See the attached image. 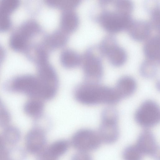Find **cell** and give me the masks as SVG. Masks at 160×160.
Listing matches in <instances>:
<instances>
[{"label": "cell", "mask_w": 160, "mask_h": 160, "mask_svg": "<svg viewBox=\"0 0 160 160\" xmlns=\"http://www.w3.org/2000/svg\"><path fill=\"white\" fill-rule=\"evenodd\" d=\"M74 96L78 101L87 105H112L121 100L114 88L88 82L79 86Z\"/></svg>", "instance_id": "6da1fadb"}, {"label": "cell", "mask_w": 160, "mask_h": 160, "mask_svg": "<svg viewBox=\"0 0 160 160\" xmlns=\"http://www.w3.org/2000/svg\"><path fill=\"white\" fill-rule=\"evenodd\" d=\"M41 27L35 20L29 19L23 22L11 34L9 45L13 50L25 53L31 39L39 33Z\"/></svg>", "instance_id": "7a4b0ae2"}, {"label": "cell", "mask_w": 160, "mask_h": 160, "mask_svg": "<svg viewBox=\"0 0 160 160\" xmlns=\"http://www.w3.org/2000/svg\"><path fill=\"white\" fill-rule=\"evenodd\" d=\"M103 56L98 45L88 49L82 56L83 70L88 82L99 83L102 80L104 72Z\"/></svg>", "instance_id": "3957f363"}, {"label": "cell", "mask_w": 160, "mask_h": 160, "mask_svg": "<svg viewBox=\"0 0 160 160\" xmlns=\"http://www.w3.org/2000/svg\"><path fill=\"white\" fill-rule=\"evenodd\" d=\"M103 9L96 18L97 21L106 31L111 33L127 30L133 20L131 16L122 13L117 10Z\"/></svg>", "instance_id": "277c9868"}, {"label": "cell", "mask_w": 160, "mask_h": 160, "mask_svg": "<svg viewBox=\"0 0 160 160\" xmlns=\"http://www.w3.org/2000/svg\"><path fill=\"white\" fill-rule=\"evenodd\" d=\"M37 65L40 98L45 100L51 99L55 96L57 89L58 78L56 72L48 61Z\"/></svg>", "instance_id": "5b68a950"}, {"label": "cell", "mask_w": 160, "mask_h": 160, "mask_svg": "<svg viewBox=\"0 0 160 160\" xmlns=\"http://www.w3.org/2000/svg\"><path fill=\"white\" fill-rule=\"evenodd\" d=\"M118 118V113L113 108L108 107L102 111L98 132L102 142L111 144L118 140L119 135Z\"/></svg>", "instance_id": "8992f818"}, {"label": "cell", "mask_w": 160, "mask_h": 160, "mask_svg": "<svg viewBox=\"0 0 160 160\" xmlns=\"http://www.w3.org/2000/svg\"><path fill=\"white\" fill-rule=\"evenodd\" d=\"M134 118L136 122L143 128H148L154 126L160 121L159 105L153 100L145 101L136 111Z\"/></svg>", "instance_id": "52a82bcc"}, {"label": "cell", "mask_w": 160, "mask_h": 160, "mask_svg": "<svg viewBox=\"0 0 160 160\" xmlns=\"http://www.w3.org/2000/svg\"><path fill=\"white\" fill-rule=\"evenodd\" d=\"M101 140L98 132L89 129H82L77 131L73 135L71 143L78 151L88 152L98 149Z\"/></svg>", "instance_id": "ba28073f"}, {"label": "cell", "mask_w": 160, "mask_h": 160, "mask_svg": "<svg viewBox=\"0 0 160 160\" xmlns=\"http://www.w3.org/2000/svg\"><path fill=\"white\" fill-rule=\"evenodd\" d=\"M12 87L16 91L40 99V84L37 77L30 75L18 77L13 81Z\"/></svg>", "instance_id": "9c48e42d"}, {"label": "cell", "mask_w": 160, "mask_h": 160, "mask_svg": "<svg viewBox=\"0 0 160 160\" xmlns=\"http://www.w3.org/2000/svg\"><path fill=\"white\" fill-rule=\"evenodd\" d=\"M143 155L149 156L155 160H159L160 149L153 133L148 130L142 131L135 145Z\"/></svg>", "instance_id": "30bf717a"}, {"label": "cell", "mask_w": 160, "mask_h": 160, "mask_svg": "<svg viewBox=\"0 0 160 160\" xmlns=\"http://www.w3.org/2000/svg\"><path fill=\"white\" fill-rule=\"evenodd\" d=\"M46 138L42 129L35 128L27 134L25 139L27 150L32 154H38L45 148Z\"/></svg>", "instance_id": "8fae6325"}, {"label": "cell", "mask_w": 160, "mask_h": 160, "mask_svg": "<svg viewBox=\"0 0 160 160\" xmlns=\"http://www.w3.org/2000/svg\"><path fill=\"white\" fill-rule=\"evenodd\" d=\"M18 0L0 1V32H4L11 28L12 22L11 15L18 7Z\"/></svg>", "instance_id": "7c38bea8"}, {"label": "cell", "mask_w": 160, "mask_h": 160, "mask_svg": "<svg viewBox=\"0 0 160 160\" xmlns=\"http://www.w3.org/2000/svg\"><path fill=\"white\" fill-rule=\"evenodd\" d=\"M152 28L149 22L143 20H133L127 31L133 39L141 42L149 37Z\"/></svg>", "instance_id": "4fadbf2b"}, {"label": "cell", "mask_w": 160, "mask_h": 160, "mask_svg": "<svg viewBox=\"0 0 160 160\" xmlns=\"http://www.w3.org/2000/svg\"><path fill=\"white\" fill-rule=\"evenodd\" d=\"M68 33L60 28L54 30L46 35L42 42L49 51L65 45L68 39Z\"/></svg>", "instance_id": "5bb4252c"}, {"label": "cell", "mask_w": 160, "mask_h": 160, "mask_svg": "<svg viewBox=\"0 0 160 160\" xmlns=\"http://www.w3.org/2000/svg\"><path fill=\"white\" fill-rule=\"evenodd\" d=\"M137 87L135 80L132 77L125 76L120 78L117 82L114 88L121 99L133 94Z\"/></svg>", "instance_id": "9a60e30c"}, {"label": "cell", "mask_w": 160, "mask_h": 160, "mask_svg": "<svg viewBox=\"0 0 160 160\" xmlns=\"http://www.w3.org/2000/svg\"><path fill=\"white\" fill-rule=\"evenodd\" d=\"M60 20V28L68 34L75 30L79 24L78 16L73 9L63 10Z\"/></svg>", "instance_id": "2e32d148"}, {"label": "cell", "mask_w": 160, "mask_h": 160, "mask_svg": "<svg viewBox=\"0 0 160 160\" xmlns=\"http://www.w3.org/2000/svg\"><path fill=\"white\" fill-rule=\"evenodd\" d=\"M104 56L107 57L110 63L112 66L119 67L123 65L126 62L127 54L124 49L118 44L113 45L104 53Z\"/></svg>", "instance_id": "e0dca14e"}, {"label": "cell", "mask_w": 160, "mask_h": 160, "mask_svg": "<svg viewBox=\"0 0 160 160\" xmlns=\"http://www.w3.org/2000/svg\"><path fill=\"white\" fill-rule=\"evenodd\" d=\"M82 59V55L79 53L69 48L63 49L60 54V62L67 68H72L78 66L81 63Z\"/></svg>", "instance_id": "ac0fdd59"}, {"label": "cell", "mask_w": 160, "mask_h": 160, "mask_svg": "<svg viewBox=\"0 0 160 160\" xmlns=\"http://www.w3.org/2000/svg\"><path fill=\"white\" fill-rule=\"evenodd\" d=\"M143 51L147 59L160 62L159 36H154L148 39L144 46Z\"/></svg>", "instance_id": "d6986e66"}, {"label": "cell", "mask_w": 160, "mask_h": 160, "mask_svg": "<svg viewBox=\"0 0 160 160\" xmlns=\"http://www.w3.org/2000/svg\"><path fill=\"white\" fill-rule=\"evenodd\" d=\"M160 62L147 59L141 64L139 71L141 75L148 78H153L157 75Z\"/></svg>", "instance_id": "ffe728a7"}, {"label": "cell", "mask_w": 160, "mask_h": 160, "mask_svg": "<svg viewBox=\"0 0 160 160\" xmlns=\"http://www.w3.org/2000/svg\"><path fill=\"white\" fill-rule=\"evenodd\" d=\"M44 109V104L40 99H35L28 101L25 104L24 110L30 116L38 117L42 114Z\"/></svg>", "instance_id": "44dd1931"}, {"label": "cell", "mask_w": 160, "mask_h": 160, "mask_svg": "<svg viewBox=\"0 0 160 160\" xmlns=\"http://www.w3.org/2000/svg\"><path fill=\"white\" fill-rule=\"evenodd\" d=\"M80 0H46L49 6L63 10L73 9L79 4Z\"/></svg>", "instance_id": "7402d4cb"}, {"label": "cell", "mask_w": 160, "mask_h": 160, "mask_svg": "<svg viewBox=\"0 0 160 160\" xmlns=\"http://www.w3.org/2000/svg\"><path fill=\"white\" fill-rule=\"evenodd\" d=\"M69 146V143L67 141L61 140L54 142L47 148L54 155L58 158L67 152Z\"/></svg>", "instance_id": "603a6c76"}, {"label": "cell", "mask_w": 160, "mask_h": 160, "mask_svg": "<svg viewBox=\"0 0 160 160\" xmlns=\"http://www.w3.org/2000/svg\"><path fill=\"white\" fill-rule=\"evenodd\" d=\"M20 136V132L17 128L10 127L5 128L2 136L5 143L13 145L19 141Z\"/></svg>", "instance_id": "cb8c5ba5"}, {"label": "cell", "mask_w": 160, "mask_h": 160, "mask_svg": "<svg viewBox=\"0 0 160 160\" xmlns=\"http://www.w3.org/2000/svg\"><path fill=\"white\" fill-rule=\"evenodd\" d=\"M143 155L136 145L127 147L122 153L123 160H142Z\"/></svg>", "instance_id": "d4e9b609"}, {"label": "cell", "mask_w": 160, "mask_h": 160, "mask_svg": "<svg viewBox=\"0 0 160 160\" xmlns=\"http://www.w3.org/2000/svg\"><path fill=\"white\" fill-rule=\"evenodd\" d=\"M113 5L114 8L118 12L131 16L134 8L133 3L130 0L113 1Z\"/></svg>", "instance_id": "484cf974"}, {"label": "cell", "mask_w": 160, "mask_h": 160, "mask_svg": "<svg viewBox=\"0 0 160 160\" xmlns=\"http://www.w3.org/2000/svg\"><path fill=\"white\" fill-rule=\"evenodd\" d=\"M151 16L149 22L152 28L157 31L160 30V7L159 5L153 6L149 10Z\"/></svg>", "instance_id": "4316f807"}, {"label": "cell", "mask_w": 160, "mask_h": 160, "mask_svg": "<svg viewBox=\"0 0 160 160\" xmlns=\"http://www.w3.org/2000/svg\"><path fill=\"white\" fill-rule=\"evenodd\" d=\"M26 154L24 151L20 148L15 147L7 151L8 160H24Z\"/></svg>", "instance_id": "83f0119b"}, {"label": "cell", "mask_w": 160, "mask_h": 160, "mask_svg": "<svg viewBox=\"0 0 160 160\" xmlns=\"http://www.w3.org/2000/svg\"><path fill=\"white\" fill-rule=\"evenodd\" d=\"M37 155V160H58V158L51 152L47 148Z\"/></svg>", "instance_id": "f1b7e54d"}, {"label": "cell", "mask_w": 160, "mask_h": 160, "mask_svg": "<svg viewBox=\"0 0 160 160\" xmlns=\"http://www.w3.org/2000/svg\"><path fill=\"white\" fill-rule=\"evenodd\" d=\"M71 160H92V159L88 152L78 151L73 155Z\"/></svg>", "instance_id": "f546056e"}, {"label": "cell", "mask_w": 160, "mask_h": 160, "mask_svg": "<svg viewBox=\"0 0 160 160\" xmlns=\"http://www.w3.org/2000/svg\"><path fill=\"white\" fill-rule=\"evenodd\" d=\"M2 137L0 135V160H3L6 157L7 150Z\"/></svg>", "instance_id": "4dcf8cb0"}, {"label": "cell", "mask_w": 160, "mask_h": 160, "mask_svg": "<svg viewBox=\"0 0 160 160\" xmlns=\"http://www.w3.org/2000/svg\"><path fill=\"white\" fill-rule=\"evenodd\" d=\"M5 50L0 45V65L5 58Z\"/></svg>", "instance_id": "1f68e13d"}]
</instances>
